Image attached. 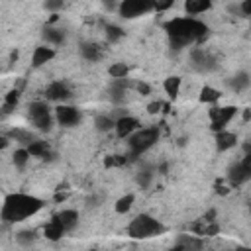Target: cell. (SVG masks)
I'll list each match as a JSON object with an SVG mask.
<instances>
[{
    "instance_id": "cell-22",
    "label": "cell",
    "mask_w": 251,
    "mask_h": 251,
    "mask_svg": "<svg viewBox=\"0 0 251 251\" xmlns=\"http://www.w3.org/2000/svg\"><path fill=\"white\" fill-rule=\"evenodd\" d=\"M212 8V0H184V12L188 16H200Z\"/></svg>"
},
{
    "instance_id": "cell-16",
    "label": "cell",
    "mask_w": 251,
    "mask_h": 251,
    "mask_svg": "<svg viewBox=\"0 0 251 251\" xmlns=\"http://www.w3.org/2000/svg\"><path fill=\"white\" fill-rule=\"evenodd\" d=\"M43 39H45V43L47 45H53V47H57V45H61V43H65V29L63 27H57V25H53V24H47L45 27H43Z\"/></svg>"
},
{
    "instance_id": "cell-11",
    "label": "cell",
    "mask_w": 251,
    "mask_h": 251,
    "mask_svg": "<svg viewBox=\"0 0 251 251\" xmlns=\"http://www.w3.org/2000/svg\"><path fill=\"white\" fill-rule=\"evenodd\" d=\"M227 180L231 186H241L245 184L247 180H251V171L239 161V163H233L229 169H227Z\"/></svg>"
},
{
    "instance_id": "cell-3",
    "label": "cell",
    "mask_w": 251,
    "mask_h": 251,
    "mask_svg": "<svg viewBox=\"0 0 251 251\" xmlns=\"http://www.w3.org/2000/svg\"><path fill=\"white\" fill-rule=\"evenodd\" d=\"M167 227L149 214H137L127 226V235L131 239H151V237L163 235Z\"/></svg>"
},
{
    "instance_id": "cell-19",
    "label": "cell",
    "mask_w": 251,
    "mask_h": 251,
    "mask_svg": "<svg viewBox=\"0 0 251 251\" xmlns=\"http://www.w3.org/2000/svg\"><path fill=\"white\" fill-rule=\"evenodd\" d=\"M80 57H82L84 61H88V63H98V61L104 57V51H102L100 45L86 41V43L80 45Z\"/></svg>"
},
{
    "instance_id": "cell-13",
    "label": "cell",
    "mask_w": 251,
    "mask_h": 251,
    "mask_svg": "<svg viewBox=\"0 0 251 251\" xmlns=\"http://www.w3.org/2000/svg\"><path fill=\"white\" fill-rule=\"evenodd\" d=\"M53 220L69 233V231H73V229L78 226V212L73 210V208H63L61 212H57V214L53 216Z\"/></svg>"
},
{
    "instance_id": "cell-8",
    "label": "cell",
    "mask_w": 251,
    "mask_h": 251,
    "mask_svg": "<svg viewBox=\"0 0 251 251\" xmlns=\"http://www.w3.org/2000/svg\"><path fill=\"white\" fill-rule=\"evenodd\" d=\"M80 120H82V114L75 106H69V104L63 102L55 108V122L63 127H75V126L80 124Z\"/></svg>"
},
{
    "instance_id": "cell-7",
    "label": "cell",
    "mask_w": 251,
    "mask_h": 251,
    "mask_svg": "<svg viewBox=\"0 0 251 251\" xmlns=\"http://www.w3.org/2000/svg\"><path fill=\"white\" fill-rule=\"evenodd\" d=\"M235 114H237L235 106H216L214 104L212 110H210V127H212V131L216 133V131L226 129L227 124L235 118Z\"/></svg>"
},
{
    "instance_id": "cell-28",
    "label": "cell",
    "mask_w": 251,
    "mask_h": 251,
    "mask_svg": "<svg viewBox=\"0 0 251 251\" xmlns=\"http://www.w3.org/2000/svg\"><path fill=\"white\" fill-rule=\"evenodd\" d=\"M37 241V231L35 229H22L16 233V243L20 247H31Z\"/></svg>"
},
{
    "instance_id": "cell-21",
    "label": "cell",
    "mask_w": 251,
    "mask_h": 251,
    "mask_svg": "<svg viewBox=\"0 0 251 251\" xmlns=\"http://www.w3.org/2000/svg\"><path fill=\"white\" fill-rule=\"evenodd\" d=\"M8 135L16 141V143H20V145H24V147H27V145H31L35 139H37V135L31 131V129H25V127H16V129H10L8 131Z\"/></svg>"
},
{
    "instance_id": "cell-26",
    "label": "cell",
    "mask_w": 251,
    "mask_h": 251,
    "mask_svg": "<svg viewBox=\"0 0 251 251\" xmlns=\"http://www.w3.org/2000/svg\"><path fill=\"white\" fill-rule=\"evenodd\" d=\"M94 127H96L100 133H106V131H110V129L116 127V120H114L110 114H98V116L94 118Z\"/></svg>"
},
{
    "instance_id": "cell-32",
    "label": "cell",
    "mask_w": 251,
    "mask_h": 251,
    "mask_svg": "<svg viewBox=\"0 0 251 251\" xmlns=\"http://www.w3.org/2000/svg\"><path fill=\"white\" fill-rule=\"evenodd\" d=\"M108 75H110L112 78H127V75H129V67H127L126 63H122V61L112 63V65L108 67Z\"/></svg>"
},
{
    "instance_id": "cell-4",
    "label": "cell",
    "mask_w": 251,
    "mask_h": 251,
    "mask_svg": "<svg viewBox=\"0 0 251 251\" xmlns=\"http://www.w3.org/2000/svg\"><path fill=\"white\" fill-rule=\"evenodd\" d=\"M27 118L39 131H51L55 122V110H51L49 100H35L27 106Z\"/></svg>"
},
{
    "instance_id": "cell-36",
    "label": "cell",
    "mask_w": 251,
    "mask_h": 251,
    "mask_svg": "<svg viewBox=\"0 0 251 251\" xmlns=\"http://www.w3.org/2000/svg\"><path fill=\"white\" fill-rule=\"evenodd\" d=\"M43 8L49 14H59L65 8V0H43Z\"/></svg>"
},
{
    "instance_id": "cell-5",
    "label": "cell",
    "mask_w": 251,
    "mask_h": 251,
    "mask_svg": "<svg viewBox=\"0 0 251 251\" xmlns=\"http://www.w3.org/2000/svg\"><path fill=\"white\" fill-rule=\"evenodd\" d=\"M159 139V129L157 127H139L127 137V147H129V157H139L145 151H149Z\"/></svg>"
},
{
    "instance_id": "cell-6",
    "label": "cell",
    "mask_w": 251,
    "mask_h": 251,
    "mask_svg": "<svg viewBox=\"0 0 251 251\" xmlns=\"http://www.w3.org/2000/svg\"><path fill=\"white\" fill-rule=\"evenodd\" d=\"M118 12L126 20H135L153 12V0H122Z\"/></svg>"
},
{
    "instance_id": "cell-31",
    "label": "cell",
    "mask_w": 251,
    "mask_h": 251,
    "mask_svg": "<svg viewBox=\"0 0 251 251\" xmlns=\"http://www.w3.org/2000/svg\"><path fill=\"white\" fill-rule=\"evenodd\" d=\"M133 202H135V196H133L131 192H127V194H124L122 198H118V200H116L114 210H116L118 214H126V212H129V210H131Z\"/></svg>"
},
{
    "instance_id": "cell-40",
    "label": "cell",
    "mask_w": 251,
    "mask_h": 251,
    "mask_svg": "<svg viewBox=\"0 0 251 251\" xmlns=\"http://www.w3.org/2000/svg\"><path fill=\"white\" fill-rule=\"evenodd\" d=\"M239 8H241V16L251 18V0H243V2L239 4Z\"/></svg>"
},
{
    "instance_id": "cell-29",
    "label": "cell",
    "mask_w": 251,
    "mask_h": 251,
    "mask_svg": "<svg viewBox=\"0 0 251 251\" xmlns=\"http://www.w3.org/2000/svg\"><path fill=\"white\" fill-rule=\"evenodd\" d=\"M31 159V153H29V149L27 147H18L14 153H12V163L16 165V169H24L25 165H27V161Z\"/></svg>"
},
{
    "instance_id": "cell-43",
    "label": "cell",
    "mask_w": 251,
    "mask_h": 251,
    "mask_svg": "<svg viewBox=\"0 0 251 251\" xmlns=\"http://www.w3.org/2000/svg\"><path fill=\"white\" fill-rule=\"evenodd\" d=\"M241 163L251 171V153H245V155H243V159H241Z\"/></svg>"
},
{
    "instance_id": "cell-39",
    "label": "cell",
    "mask_w": 251,
    "mask_h": 251,
    "mask_svg": "<svg viewBox=\"0 0 251 251\" xmlns=\"http://www.w3.org/2000/svg\"><path fill=\"white\" fill-rule=\"evenodd\" d=\"M100 2H102V6H104L106 10L112 12V10H118V8H120V2H122V0H100Z\"/></svg>"
},
{
    "instance_id": "cell-17",
    "label": "cell",
    "mask_w": 251,
    "mask_h": 251,
    "mask_svg": "<svg viewBox=\"0 0 251 251\" xmlns=\"http://www.w3.org/2000/svg\"><path fill=\"white\" fill-rule=\"evenodd\" d=\"M235 145H237V133L227 131V129L216 131V149L218 151H229Z\"/></svg>"
},
{
    "instance_id": "cell-46",
    "label": "cell",
    "mask_w": 251,
    "mask_h": 251,
    "mask_svg": "<svg viewBox=\"0 0 251 251\" xmlns=\"http://www.w3.org/2000/svg\"><path fill=\"white\" fill-rule=\"evenodd\" d=\"M249 214H251V202H249Z\"/></svg>"
},
{
    "instance_id": "cell-18",
    "label": "cell",
    "mask_w": 251,
    "mask_h": 251,
    "mask_svg": "<svg viewBox=\"0 0 251 251\" xmlns=\"http://www.w3.org/2000/svg\"><path fill=\"white\" fill-rule=\"evenodd\" d=\"M204 247V239L202 235H188V233H180L176 237L175 249H202Z\"/></svg>"
},
{
    "instance_id": "cell-33",
    "label": "cell",
    "mask_w": 251,
    "mask_h": 251,
    "mask_svg": "<svg viewBox=\"0 0 251 251\" xmlns=\"http://www.w3.org/2000/svg\"><path fill=\"white\" fill-rule=\"evenodd\" d=\"M20 94H22V90L12 88V90L4 96V114H10V112H12V108H16V106H18V102H20Z\"/></svg>"
},
{
    "instance_id": "cell-12",
    "label": "cell",
    "mask_w": 251,
    "mask_h": 251,
    "mask_svg": "<svg viewBox=\"0 0 251 251\" xmlns=\"http://www.w3.org/2000/svg\"><path fill=\"white\" fill-rule=\"evenodd\" d=\"M190 57H192V67L196 71H200V73H208V71H212L216 67V59L204 49H194Z\"/></svg>"
},
{
    "instance_id": "cell-35",
    "label": "cell",
    "mask_w": 251,
    "mask_h": 251,
    "mask_svg": "<svg viewBox=\"0 0 251 251\" xmlns=\"http://www.w3.org/2000/svg\"><path fill=\"white\" fill-rule=\"evenodd\" d=\"M127 163L126 155H108L104 159V167H124Z\"/></svg>"
},
{
    "instance_id": "cell-10",
    "label": "cell",
    "mask_w": 251,
    "mask_h": 251,
    "mask_svg": "<svg viewBox=\"0 0 251 251\" xmlns=\"http://www.w3.org/2000/svg\"><path fill=\"white\" fill-rule=\"evenodd\" d=\"M116 135L118 137H122V139H127L133 131H137L139 129V120L137 118H133V116H122V118H118L116 120Z\"/></svg>"
},
{
    "instance_id": "cell-38",
    "label": "cell",
    "mask_w": 251,
    "mask_h": 251,
    "mask_svg": "<svg viewBox=\"0 0 251 251\" xmlns=\"http://www.w3.org/2000/svg\"><path fill=\"white\" fill-rule=\"evenodd\" d=\"M102 200H104V196L98 194V192H94V194H90V196L86 198V204H88V208H98V206L102 204Z\"/></svg>"
},
{
    "instance_id": "cell-25",
    "label": "cell",
    "mask_w": 251,
    "mask_h": 251,
    "mask_svg": "<svg viewBox=\"0 0 251 251\" xmlns=\"http://www.w3.org/2000/svg\"><path fill=\"white\" fill-rule=\"evenodd\" d=\"M200 102H204V104H218L220 102V98H222V92L218 90V88H214V86H202V90H200Z\"/></svg>"
},
{
    "instance_id": "cell-1",
    "label": "cell",
    "mask_w": 251,
    "mask_h": 251,
    "mask_svg": "<svg viewBox=\"0 0 251 251\" xmlns=\"http://www.w3.org/2000/svg\"><path fill=\"white\" fill-rule=\"evenodd\" d=\"M165 31L169 35L171 45L175 49H182V47L204 41V37L208 35V25L196 20L194 16H186V18H175L167 22Z\"/></svg>"
},
{
    "instance_id": "cell-23",
    "label": "cell",
    "mask_w": 251,
    "mask_h": 251,
    "mask_svg": "<svg viewBox=\"0 0 251 251\" xmlns=\"http://www.w3.org/2000/svg\"><path fill=\"white\" fill-rule=\"evenodd\" d=\"M180 86H182V78H180V76H176V75L167 76V78H165V82H163V90H165V92H167V96H169V98H173V100L178 96Z\"/></svg>"
},
{
    "instance_id": "cell-27",
    "label": "cell",
    "mask_w": 251,
    "mask_h": 251,
    "mask_svg": "<svg viewBox=\"0 0 251 251\" xmlns=\"http://www.w3.org/2000/svg\"><path fill=\"white\" fill-rule=\"evenodd\" d=\"M65 233H67V231H65V229H63V227H61V226H59V224H57L53 218H51V222H49V224L43 227V235H45L49 241H59V239H61Z\"/></svg>"
},
{
    "instance_id": "cell-30",
    "label": "cell",
    "mask_w": 251,
    "mask_h": 251,
    "mask_svg": "<svg viewBox=\"0 0 251 251\" xmlns=\"http://www.w3.org/2000/svg\"><path fill=\"white\" fill-rule=\"evenodd\" d=\"M27 149H29L31 157H41V159H45V157L51 153L49 143H47V141H41V139H35L31 145H27Z\"/></svg>"
},
{
    "instance_id": "cell-2",
    "label": "cell",
    "mask_w": 251,
    "mask_h": 251,
    "mask_svg": "<svg viewBox=\"0 0 251 251\" xmlns=\"http://www.w3.org/2000/svg\"><path fill=\"white\" fill-rule=\"evenodd\" d=\"M41 208H43L41 198L24 194V192H14L4 198L0 216H2V222L8 226V224H16V222H22V220L37 214Z\"/></svg>"
},
{
    "instance_id": "cell-37",
    "label": "cell",
    "mask_w": 251,
    "mask_h": 251,
    "mask_svg": "<svg viewBox=\"0 0 251 251\" xmlns=\"http://www.w3.org/2000/svg\"><path fill=\"white\" fill-rule=\"evenodd\" d=\"M175 2H176V0H153V10H155V12H165V10L173 8Z\"/></svg>"
},
{
    "instance_id": "cell-14",
    "label": "cell",
    "mask_w": 251,
    "mask_h": 251,
    "mask_svg": "<svg viewBox=\"0 0 251 251\" xmlns=\"http://www.w3.org/2000/svg\"><path fill=\"white\" fill-rule=\"evenodd\" d=\"M55 57V47L53 45H39V47H35L33 49V53H31V67H43V65H47L51 59Z\"/></svg>"
},
{
    "instance_id": "cell-9",
    "label": "cell",
    "mask_w": 251,
    "mask_h": 251,
    "mask_svg": "<svg viewBox=\"0 0 251 251\" xmlns=\"http://www.w3.org/2000/svg\"><path fill=\"white\" fill-rule=\"evenodd\" d=\"M71 96H73V90H71L69 82H65V80H53L45 88V98L51 102H67Z\"/></svg>"
},
{
    "instance_id": "cell-15",
    "label": "cell",
    "mask_w": 251,
    "mask_h": 251,
    "mask_svg": "<svg viewBox=\"0 0 251 251\" xmlns=\"http://www.w3.org/2000/svg\"><path fill=\"white\" fill-rule=\"evenodd\" d=\"M127 86H129L127 78H112L110 88H108V92H110V100H112L114 104H122V102L126 100Z\"/></svg>"
},
{
    "instance_id": "cell-20",
    "label": "cell",
    "mask_w": 251,
    "mask_h": 251,
    "mask_svg": "<svg viewBox=\"0 0 251 251\" xmlns=\"http://www.w3.org/2000/svg\"><path fill=\"white\" fill-rule=\"evenodd\" d=\"M227 84L233 92H243L251 86V75L245 73V71H239V73H235L233 76L227 78Z\"/></svg>"
},
{
    "instance_id": "cell-41",
    "label": "cell",
    "mask_w": 251,
    "mask_h": 251,
    "mask_svg": "<svg viewBox=\"0 0 251 251\" xmlns=\"http://www.w3.org/2000/svg\"><path fill=\"white\" fill-rule=\"evenodd\" d=\"M135 88H137V92H139L141 96H145V94H149V92H151V86H149L147 82H137V84H135Z\"/></svg>"
},
{
    "instance_id": "cell-24",
    "label": "cell",
    "mask_w": 251,
    "mask_h": 251,
    "mask_svg": "<svg viewBox=\"0 0 251 251\" xmlns=\"http://www.w3.org/2000/svg\"><path fill=\"white\" fill-rule=\"evenodd\" d=\"M153 178H155V173H153V169H149V167L139 169L137 175H135V182H137V186H139L141 190H147V188L151 186Z\"/></svg>"
},
{
    "instance_id": "cell-34",
    "label": "cell",
    "mask_w": 251,
    "mask_h": 251,
    "mask_svg": "<svg viewBox=\"0 0 251 251\" xmlns=\"http://www.w3.org/2000/svg\"><path fill=\"white\" fill-rule=\"evenodd\" d=\"M124 35H126V31H124L120 25H114V24L106 25V37H108V41H110V43H116V41H120Z\"/></svg>"
},
{
    "instance_id": "cell-42",
    "label": "cell",
    "mask_w": 251,
    "mask_h": 251,
    "mask_svg": "<svg viewBox=\"0 0 251 251\" xmlns=\"http://www.w3.org/2000/svg\"><path fill=\"white\" fill-rule=\"evenodd\" d=\"M161 106H163L161 102H151V104L147 106V112H149V114H159V112H161Z\"/></svg>"
},
{
    "instance_id": "cell-44",
    "label": "cell",
    "mask_w": 251,
    "mask_h": 251,
    "mask_svg": "<svg viewBox=\"0 0 251 251\" xmlns=\"http://www.w3.org/2000/svg\"><path fill=\"white\" fill-rule=\"evenodd\" d=\"M241 147H243V153H251V137H249Z\"/></svg>"
},
{
    "instance_id": "cell-45",
    "label": "cell",
    "mask_w": 251,
    "mask_h": 251,
    "mask_svg": "<svg viewBox=\"0 0 251 251\" xmlns=\"http://www.w3.org/2000/svg\"><path fill=\"white\" fill-rule=\"evenodd\" d=\"M249 118H251V110H245V112H243V120H245V122H247V120H249Z\"/></svg>"
}]
</instances>
